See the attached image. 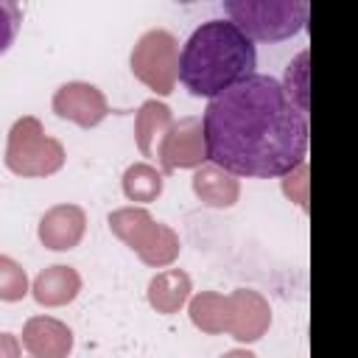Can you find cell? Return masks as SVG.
I'll use <instances>...</instances> for the list:
<instances>
[{
    "label": "cell",
    "instance_id": "3957f363",
    "mask_svg": "<svg viewBox=\"0 0 358 358\" xmlns=\"http://www.w3.org/2000/svg\"><path fill=\"white\" fill-rule=\"evenodd\" d=\"M224 11L252 42H282L296 36L310 14L305 0H229Z\"/></svg>",
    "mask_w": 358,
    "mask_h": 358
},
{
    "label": "cell",
    "instance_id": "9a60e30c",
    "mask_svg": "<svg viewBox=\"0 0 358 358\" xmlns=\"http://www.w3.org/2000/svg\"><path fill=\"white\" fill-rule=\"evenodd\" d=\"M190 296V277L182 268H168L148 282V302L157 313H176Z\"/></svg>",
    "mask_w": 358,
    "mask_h": 358
},
{
    "label": "cell",
    "instance_id": "52a82bcc",
    "mask_svg": "<svg viewBox=\"0 0 358 358\" xmlns=\"http://www.w3.org/2000/svg\"><path fill=\"white\" fill-rule=\"evenodd\" d=\"M157 159L165 173L179 171V168H201L207 159L201 117L173 120L157 145Z\"/></svg>",
    "mask_w": 358,
    "mask_h": 358
},
{
    "label": "cell",
    "instance_id": "6da1fadb",
    "mask_svg": "<svg viewBox=\"0 0 358 358\" xmlns=\"http://www.w3.org/2000/svg\"><path fill=\"white\" fill-rule=\"evenodd\" d=\"M201 129L207 159L232 176H288L305 162L308 115L263 73L210 98Z\"/></svg>",
    "mask_w": 358,
    "mask_h": 358
},
{
    "label": "cell",
    "instance_id": "2e32d148",
    "mask_svg": "<svg viewBox=\"0 0 358 358\" xmlns=\"http://www.w3.org/2000/svg\"><path fill=\"white\" fill-rule=\"evenodd\" d=\"M123 193L129 201H157L162 193V173L145 162H137L123 173Z\"/></svg>",
    "mask_w": 358,
    "mask_h": 358
},
{
    "label": "cell",
    "instance_id": "44dd1931",
    "mask_svg": "<svg viewBox=\"0 0 358 358\" xmlns=\"http://www.w3.org/2000/svg\"><path fill=\"white\" fill-rule=\"evenodd\" d=\"M0 358H20V341L11 333H0Z\"/></svg>",
    "mask_w": 358,
    "mask_h": 358
},
{
    "label": "cell",
    "instance_id": "30bf717a",
    "mask_svg": "<svg viewBox=\"0 0 358 358\" xmlns=\"http://www.w3.org/2000/svg\"><path fill=\"white\" fill-rule=\"evenodd\" d=\"M22 347L34 358H67L73 350V330L53 316H34L22 327Z\"/></svg>",
    "mask_w": 358,
    "mask_h": 358
},
{
    "label": "cell",
    "instance_id": "7a4b0ae2",
    "mask_svg": "<svg viewBox=\"0 0 358 358\" xmlns=\"http://www.w3.org/2000/svg\"><path fill=\"white\" fill-rule=\"evenodd\" d=\"M255 42L229 20L201 22L179 53L176 78L196 98H215L238 81L255 76Z\"/></svg>",
    "mask_w": 358,
    "mask_h": 358
},
{
    "label": "cell",
    "instance_id": "7c38bea8",
    "mask_svg": "<svg viewBox=\"0 0 358 358\" xmlns=\"http://www.w3.org/2000/svg\"><path fill=\"white\" fill-rule=\"evenodd\" d=\"M81 291V277L73 266H48L36 274L34 285H31V294L39 305L45 308H62L67 302H73Z\"/></svg>",
    "mask_w": 358,
    "mask_h": 358
},
{
    "label": "cell",
    "instance_id": "d6986e66",
    "mask_svg": "<svg viewBox=\"0 0 358 358\" xmlns=\"http://www.w3.org/2000/svg\"><path fill=\"white\" fill-rule=\"evenodd\" d=\"M25 294H28L25 268L17 260L0 255V299L3 302H20Z\"/></svg>",
    "mask_w": 358,
    "mask_h": 358
},
{
    "label": "cell",
    "instance_id": "ba28073f",
    "mask_svg": "<svg viewBox=\"0 0 358 358\" xmlns=\"http://www.w3.org/2000/svg\"><path fill=\"white\" fill-rule=\"evenodd\" d=\"M53 112L64 120H73L81 129H92L109 115V103L95 84L67 81L53 95Z\"/></svg>",
    "mask_w": 358,
    "mask_h": 358
},
{
    "label": "cell",
    "instance_id": "5bb4252c",
    "mask_svg": "<svg viewBox=\"0 0 358 358\" xmlns=\"http://www.w3.org/2000/svg\"><path fill=\"white\" fill-rule=\"evenodd\" d=\"M173 115L165 103L159 101H145L137 112L134 120V137H137V148L143 157H157V145L162 140V134L171 129Z\"/></svg>",
    "mask_w": 358,
    "mask_h": 358
},
{
    "label": "cell",
    "instance_id": "8fae6325",
    "mask_svg": "<svg viewBox=\"0 0 358 358\" xmlns=\"http://www.w3.org/2000/svg\"><path fill=\"white\" fill-rule=\"evenodd\" d=\"M84 229H87V215L78 204H56L39 221V241L48 249L64 252L78 246V241L84 238Z\"/></svg>",
    "mask_w": 358,
    "mask_h": 358
},
{
    "label": "cell",
    "instance_id": "4fadbf2b",
    "mask_svg": "<svg viewBox=\"0 0 358 358\" xmlns=\"http://www.w3.org/2000/svg\"><path fill=\"white\" fill-rule=\"evenodd\" d=\"M193 193L210 207H232L241 196V185L218 165H201L193 176Z\"/></svg>",
    "mask_w": 358,
    "mask_h": 358
},
{
    "label": "cell",
    "instance_id": "5b68a950",
    "mask_svg": "<svg viewBox=\"0 0 358 358\" xmlns=\"http://www.w3.org/2000/svg\"><path fill=\"white\" fill-rule=\"evenodd\" d=\"M109 229L126 243L131 246L143 263L159 268V266H168L176 260L179 255V235L168 227V224H159L148 215V210L143 207H123V210H115L109 215Z\"/></svg>",
    "mask_w": 358,
    "mask_h": 358
},
{
    "label": "cell",
    "instance_id": "8992f818",
    "mask_svg": "<svg viewBox=\"0 0 358 358\" xmlns=\"http://www.w3.org/2000/svg\"><path fill=\"white\" fill-rule=\"evenodd\" d=\"M131 73L157 95H171L179 67V42L165 28L145 31L131 50Z\"/></svg>",
    "mask_w": 358,
    "mask_h": 358
},
{
    "label": "cell",
    "instance_id": "e0dca14e",
    "mask_svg": "<svg viewBox=\"0 0 358 358\" xmlns=\"http://www.w3.org/2000/svg\"><path fill=\"white\" fill-rule=\"evenodd\" d=\"M190 319L204 333H224V294H199L190 302Z\"/></svg>",
    "mask_w": 358,
    "mask_h": 358
},
{
    "label": "cell",
    "instance_id": "ac0fdd59",
    "mask_svg": "<svg viewBox=\"0 0 358 358\" xmlns=\"http://www.w3.org/2000/svg\"><path fill=\"white\" fill-rule=\"evenodd\" d=\"M308 53L302 50L288 67H285V95L291 98V103L299 109V112H308Z\"/></svg>",
    "mask_w": 358,
    "mask_h": 358
},
{
    "label": "cell",
    "instance_id": "ffe728a7",
    "mask_svg": "<svg viewBox=\"0 0 358 358\" xmlns=\"http://www.w3.org/2000/svg\"><path fill=\"white\" fill-rule=\"evenodd\" d=\"M22 25V8L11 0H0V56L14 45Z\"/></svg>",
    "mask_w": 358,
    "mask_h": 358
},
{
    "label": "cell",
    "instance_id": "9c48e42d",
    "mask_svg": "<svg viewBox=\"0 0 358 358\" xmlns=\"http://www.w3.org/2000/svg\"><path fill=\"white\" fill-rule=\"evenodd\" d=\"M271 322L268 305L255 291H235L224 296V333L238 341H257Z\"/></svg>",
    "mask_w": 358,
    "mask_h": 358
},
{
    "label": "cell",
    "instance_id": "277c9868",
    "mask_svg": "<svg viewBox=\"0 0 358 358\" xmlns=\"http://www.w3.org/2000/svg\"><path fill=\"white\" fill-rule=\"evenodd\" d=\"M6 165L17 176H28V179L50 176L64 165V145L56 137L45 134L42 123L34 115H25L14 120L8 131Z\"/></svg>",
    "mask_w": 358,
    "mask_h": 358
},
{
    "label": "cell",
    "instance_id": "7402d4cb",
    "mask_svg": "<svg viewBox=\"0 0 358 358\" xmlns=\"http://www.w3.org/2000/svg\"><path fill=\"white\" fill-rule=\"evenodd\" d=\"M221 358H255L249 350H229V352H224Z\"/></svg>",
    "mask_w": 358,
    "mask_h": 358
}]
</instances>
